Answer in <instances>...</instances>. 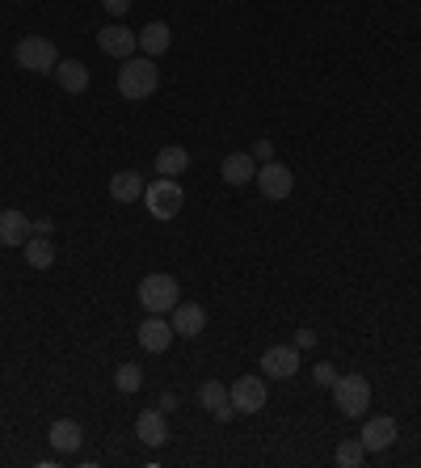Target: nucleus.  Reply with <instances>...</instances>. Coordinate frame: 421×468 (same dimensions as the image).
<instances>
[{"instance_id": "4468645a", "label": "nucleus", "mask_w": 421, "mask_h": 468, "mask_svg": "<svg viewBox=\"0 0 421 468\" xmlns=\"http://www.w3.org/2000/svg\"><path fill=\"white\" fill-rule=\"evenodd\" d=\"M144 190H147V182H144V173H135V169H118V173L110 178V198L114 203H139Z\"/></svg>"}, {"instance_id": "f257e3e1", "label": "nucleus", "mask_w": 421, "mask_h": 468, "mask_svg": "<svg viewBox=\"0 0 421 468\" xmlns=\"http://www.w3.org/2000/svg\"><path fill=\"white\" fill-rule=\"evenodd\" d=\"M156 85H161V68L156 60H147V55H131L123 60L118 68V93L127 97V101H144V97L156 93Z\"/></svg>"}, {"instance_id": "1a4fd4ad", "label": "nucleus", "mask_w": 421, "mask_h": 468, "mask_svg": "<svg viewBox=\"0 0 421 468\" xmlns=\"http://www.w3.org/2000/svg\"><path fill=\"white\" fill-rule=\"evenodd\" d=\"M98 47L114 60H131L135 51H139V34L127 30V26H101L98 30Z\"/></svg>"}, {"instance_id": "cd10ccee", "label": "nucleus", "mask_w": 421, "mask_h": 468, "mask_svg": "<svg viewBox=\"0 0 421 468\" xmlns=\"http://www.w3.org/2000/svg\"><path fill=\"white\" fill-rule=\"evenodd\" d=\"M101 4H106V13L110 17H123L131 9V0H101Z\"/></svg>"}, {"instance_id": "2eb2a0df", "label": "nucleus", "mask_w": 421, "mask_h": 468, "mask_svg": "<svg viewBox=\"0 0 421 468\" xmlns=\"http://www.w3.org/2000/svg\"><path fill=\"white\" fill-rule=\"evenodd\" d=\"M392 443H396V422L392 418L379 414V418H371L362 426V448H367V452H388Z\"/></svg>"}, {"instance_id": "b1692460", "label": "nucleus", "mask_w": 421, "mask_h": 468, "mask_svg": "<svg viewBox=\"0 0 421 468\" xmlns=\"http://www.w3.org/2000/svg\"><path fill=\"white\" fill-rule=\"evenodd\" d=\"M341 468H358L362 460H367V448H362V439H346L338 448V456H333Z\"/></svg>"}, {"instance_id": "6e6552de", "label": "nucleus", "mask_w": 421, "mask_h": 468, "mask_svg": "<svg viewBox=\"0 0 421 468\" xmlns=\"http://www.w3.org/2000/svg\"><path fill=\"white\" fill-rule=\"evenodd\" d=\"M173 338H178V329H173V321H164L161 312H152V317L139 325V346H144L147 355H164V351L173 346Z\"/></svg>"}, {"instance_id": "5701e85b", "label": "nucleus", "mask_w": 421, "mask_h": 468, "mask_svg": "<svg viewBox=\"0 0 421 468\" xmlns=\"http://www.w3.org/2000/svg\"><path fill=\"white\" fill-rule=\"evenodd\" d=\"M139 384H144V372H139L135 363H118V367H114V388H118V392H135Z\"/></svg>"}, {"instance_id": "412c9836", "label": "nucleus", "mask_w": 421, "mask_h": 468, "mask_svg": "<svg viewBox=\"0 0 421 468\" xmlns=\"http://www.w3.org/2000/svg\"><path fill=\"white\" fill-rule=\"evenodd\" d=\"M55 77H60V85H64L68 93H84V89H89V68H84L81 60H60V64H55Z\"/></svg>"}, {"instance_id": "9b49d317", "label": "nucleus", "mask_w": 421, "mask_h": 468, "mask_svg": "<svg viewBox=\"0 0 421 468\" xmlns=\"http://www.w3.org/2000/svg\"><path fill=\"white\" fill-rule=\"evenodd\" d=\"M261 372L274 375V380H291L299 372V351L295 346H270L266 355H261Z\"/></svg>"}, {"instance_id": "aec40b11", "label": "nucleus", "mask_w": 421, "mask_h": 468, "mask_svg": "<svg viewBox=\"0 0 421 468\" xmlns=\"http://www.w3.org/2000/svg\"><path fill=\"white\" fill-rule=\"evenodd\" d=\"M186 169H190V152L181 144H169L156 152V173H161V178H181Z\"/></svg>"}, {"instance_id": "dca6fc26", "label": "nucleus", "mask_w": 421, "mask_h": 468, "mask_svg": "<svg viewBox=\"0 0 421 468\" xmlns=\"http://www.w3.org/2000/svg\"><path fill=\"white\" fill-rule=\"evenodd\" d=\"M219 173L227 186H244V182L258 178V161H253V152H232V157H224Z\"/></svg>"}, {"instance_id": "f03ea898", "label": "nucleus", "mask_w": 421, "mask_h": 468, "mask_svg": "<svg viewBox=\"0 0 421 468\" xmlns=\"http://www.w3.org/2000/svg\"><path fill=\"white\" fill-rule=\"evenodd\" d=\"M333 401H338V409L346 418H362L367 405H371V380L358 372L338 375V380H333Z\"/></svg>"}, {"instance_id": "6ab92c4d", "label": "nucleus", "mask_w": 421, "mask_h": 468, "mask_svg": "<svg viewBox=\"0 0 421 468\" xmlns=\"http://www.w3.org/2000/svg\"><path fill=\"white\" fill-rule=\"evenodd\" d=\"M139 47H144L147 60H156V55H164V51L173 47V30L164 21H147L144 30H139Z\"/></svg>"}, {"instance_id": "c756f323", "label": "nucleus", "mask_w": 421, "mask_h": 468, "mask_svg": "<svg viewBox=\"0 0 421 468\" xmlns=\"http://www.w3.org/2000/svg\"><path fill=\"white\" fill-rule=\"evenodd\" d=\"M161 409H164V414H169V409H178V397H173V392H164V397H161Z\"/></svg>"}, {"instance_id": "f8f14e48", "label": "nucleus", "mask_w": 421, "mask_h": 468, "mask_svg": "<svg viewBox=\"0 0 421 468\" xmlns=\"http://www.w3.org/2000/svg\"><path fill=\"white\" fill-rule=\"evenodd\" d=\"M198 401L207 405V414L215 422H232V418H236V405H232V397H227V388L219 384V380H207V384L198 388Z\"/></svg>"}, {"instance_id": "a878e982", "label": "nucleus", "mask_w": 421, "mask_h": 468, "mask_svg": "<svg viewBox=\"0 0 421 468\" xmlns=\"http://www.w3.org/2000/svg\"><path fill=\"white\" fill-rule=\"evenodd\" d=\"M253 161H274V144H270V140H258V144H253Z\"/></svg>"}, {"instance_id": "39448f33", "label": "nucleus", "mask_w": 421, "mask_h": 468, "mask_svg": "<svg viewBox=\"0 0 421 468\" xmlns=\"http://www.w3.org/2000/svg\"><path fill=\"white\" fill-rule=\"evenodd\" d=\"M144 203H147V211H152L156 220H173V215L181 211V203H186V194H181V182H178V178H156V182H147Z\"/></svg>"}, {"instance_id": "20e7f679", "label": "nucleus", "mask_w": 421, "mask_h": 468, "mask_svg": "<svg viewBox=\"0 0 421 468\" xmlns=\"http://www.w3.org/2000/svg\"><path fill=\"white\" fill-rule=\"evenodd\" d=\"M139 304L147 308V312H173V308L181 304V291H178V278L173 275H147L144 283H139Z\"/></svg>"}, {"instance_id": "393cba45", "label": "nucleus", "mask_w": 421, "mask_h": 468, "mask_svg": "<svg viewBox=\"0 0 421 468\" xmlns=\"http://www.w3.org/2000/svg\"><path fill=\"white\" fill-rule=\"evenodd\" d=\"M312 380H316L321 388H333V380H338V367H333V363H316V367H312Z\"/></svg>"}, {"instance_id": "0eeeda50", "label": "nucleus", "mask_w": 421, "mask_h": 468, "mask_svg": "<svg viewBox=\"0 0 421 468\" xmlns=\"http://www.w3.org/2000/svg\"><path fill=\"white\" fill-rule=\"evenodd\" d=\"M227 397L236 405V414H258L266 405V380L261 375H241V380H232Z\"/></svg>"}, {"instance_id": "ddd939ff", "label": "nucleus", "mask_w": 421, "mask_h": 468, "mask_svg": "<svg viewBox=\"0 0 421 468\" xmlns=\"http://www.w3.org/2000/svg\"><path fill=\"white\" fill-rule=\"evenodd\" d=\"M34 237V224L21 215L17 207H4L0 211V245L4 249H13V245H26Z\"/></svg>"}, {"instance_id": "423d86ee", "label": "nucleus", "mask_w": 421, "mask_h": 468, "mask_svg": "<svg viewBox=\"0 0 421 468\" xmlns=\"http://www.w3.org/2000/svg\"><path fill=\"white\" fill-rule=\"evenodd\" d=\"M258 186L270 203H282V198H291V190H295V173L282 161H266L258 169Z\"/></svg>"}, {"instance_id": "a211bd4d", "label": "nucleus", "mask_w": 421, "mask_h": 468, "mask_svg": "<svg viewBox=\"0 0 421 468\" xmlns=\"http://www.w3.org/2000/svg\"><path fill=\"white\" fill-rule=\"evenodd\" d=\"M135 435L144 439L147 448H161L164 439H169V426H164V409H144V414L135 418Z\"/></svg>"}, {"instance_id": "f3484780", "label": "nucleus", "mask_w": 421, "mask_h": 468, "mask_svg": "<svg viewBox=\"0 0 421 468\" xmlns=\"http://www.w3.org/2000/svg\"><path fill=\"white\" fill-rule=\"evenodd\" d=\"M169 321H173V329H178V338H198V334L207 329V312H203L198 304H178Z\"/></svg>"}, {"instance_id": "9d476101", "label": "nucleus", "mask_w": 421, "mask_h": 468, "mask_svg": "<svg viewBox=\"0 0 421 468\" xmlns=\"http://www.w3.org/2000/svg\"><path fill=\"white\" fill-rule=\"evenodd\" d=\"M47 439H51V448H55L60 456H76L81 452V443H84V431H81V422L55 418L51 422V431H47Z\"/></svg>"}, {"instance_id": "c85d7f7f", "label": "nucleus", "mask_w": 421, "mask_h": 468, "mask_svg": "<svg viewBox=\"0 0 421 468\" xmlns=\"http://www.w3.org/2000/svg\"><path fill=\"white\" fill-rule=\"evenodd\" d=\"M51 228H55L51 220H38V224H34V237H51Z\"/></svg>"}, {"instance_id": "7ed1b4c3", "label": "nucleus", "mask_w": 421, "mask_h": 468, "mask_svg": "<svg viewBox=\"0 0 421 468\" xmlns=\"http://www.w3.org/2000/svg\"><path fill=\"white\" fill-rule=\"evenodd\" d=\"M13 60H17V68H26V72H55L60 51H55V43L43 38V34H26V38L17 43Z\"/></svg>"}, {"instance_id": "4be33fe9", "label": "nucleus", "mask_w": 421, "mask_h": 468, "mask_svg": "<svg viewBox=\"0 0 421 468\" xmlns=\"http://www.w3.org/2000/svg\"><path fill=\"white\" fill-rule=\"evenodd\" d=\"M26 266H30V270H51V266H55V245H51V237H30V241H26Z\"/></svg>"}, {"instance_id": "bb28decb", "label": "nucleus", "mask_w": 421, "mask_h": 468, "mask_svg": "<svg viewBox=\"0 0 421 468\" xmlns=\"http://www.w3.org/2000/svg\"><path fill=\"white\" fill-rule=\"evenodd\" d=\"M312 346H316V334H312V329H299V334H295V351H312Z\"/></svg>"}]
</instances>
